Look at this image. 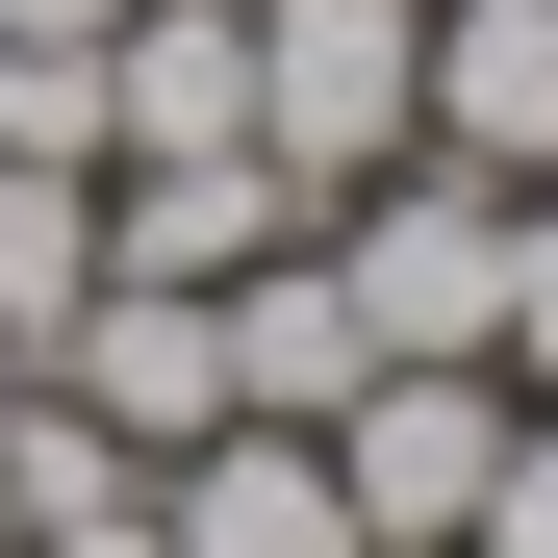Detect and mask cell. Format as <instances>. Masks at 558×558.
<instances>
[{"mask_svg": "<svg viewBox=\"0 0 558 558\" xmlns=\"http://www.w3.org/2000/svg\"><path fill=\"white\" fill-rule=\"evenodd\" d=\"M26 558H178V533H153V483H102V508H26Z\"/></svg>", "mask_w": 558, "mask_h": 558, "instance_id": "cell-12", "label": "cell"}, {"mask_svg": "<svg viewBox=\"0 0 558 558\" xmlns=\"http://www.w3.org/2000/svg\"><path fill=\"white\" fill-rule=\"evenodd\" d=\"M153 533H178V558H381V533H355V483H330L305 432H204Z\"/></svg>", "mask_w": 558, "mask_h": 558, "instance_id": "cell-8", "label": "cell"}, {"mask_svg": "<svg viewBox=\"0 0 558 558\" xmlns=\"http://www.w3.org/2000/svg\"><path fill=\"white\" fill-rule=\"evenodd\" d=\"M128 153H254V0H128L102 26V178Z\"/></svg>", "mask_w": 558, "mask_h": 558, "instance_id": "cell-6", "label": "cell"}, {"mask_svg": "<svg viewBox=\"0 0 558 558\" xmlns=\"http://www.w3.org/2000/svg\"><path fill=\"white\" fill-rule=\"evenodd\" d=\"M457 558H558V432H533L508 483H483V533H457Z\"/></svg>", "mask_w": 558, "mask_h": 558, "instance_id": "cell-11", "label": "cell"}, {"mask_svg": "<svg viewBox=\"0 0 558 558\" xmlns=\"http://www.w3.org/2000/svg\"><path fill=\"white\" fill-rule=\"evenodd\" d=\"M204 355H229V432H330L381 355H355V305H330V254H254V279H204Z\"/></svg>", "mask_w": 558, "mask_h": 558, "instance_id": "cell-7", "label": "cell"}, {"mask_svg": "<svg viewBox=\"0 0 558 558\" xmlns=\"http://www.w3.org/2000/svg\"><path fill=\"white\" fill-rule=\"evenodd\" d=\"M432 153H483V178L558 153V0H432Z\"/></svg>", "mask_w": 558, "mask_h": 558, "instance_id": "cell-9", "label": "cell"}, {"mask_svg": "<svg viewBox=\"0 0 558 558\" xmlns=\"http://www.w3.org/2000/svg\"><path fill=\"white\" fill-rule=\"evenodd\" d=\"M0 558H26V508H0Z\"/></svg>", "mask_w": 558, "mask_h": 558, "instance_id": "cell-15", "label": "cell"}, {"mask_svg": "<svg viewBox=\"0 0 558 558\" xmlns=\"http://www.w3.org/2000/svg\"><path fill=\"white\" fill-rule=\"evenodd\" d=\"M254 153L355 204V178L432 153V0H254Z\"/></svg>", "mask_w": 558, "mask_h": 558, "instance_id": "cell-1", "label": "cell"}, {"mask_svg": "<svg viewBox=\"0 0 558 558\" xmlns=\"http://www.w3.org/2000/svg\"><path fill=\"white\" fill-rule=\"evenodd\" d=\"M128 26V0H0V51H102Z\"/></svg>", "mask_w": 558, "mask_h": 558, "instance_id": "cell-14", "label": "cell"}, {"mask_svg": "<svg viewBox=\"0 0 558 558\" xmlns=\"http://www.w3.org/2000/svg\"><path fill=\"white\" fill-rule=\"evenodd\" d=\"M279 229H305V178H279V153H128V178H102V279H178V305L254 279Z\"/></svg>", "mask_w": 558, "mask_h": 558, "instance_id": "cell-5", "label": "cell"}, {"mask_svg": "<svg viewBox=\"0 0 558 558\" xmlns=\"http://www.w3.org/2000/svg\"><path fill=\"white\" fill-rule=\"evenodd\" d=\"M26 381H76V432H102V457H204V432H229V355H204L178 279H76V330L26 355Z\"/></svg>", "mask_w": 558, "mask_h": 558, "instance_id": "cell-4", "label": "cell"}, {"mask_svg": "<svg viewBox=\"0 0 558 558\" xmlns=\"http://www.w3.org/2000/svg\"><path fill=\"white\" fill-rule=\"evenodd\" d=\"M508 330H533V381H558V204L508 229Z\"/></svg>", "mask_w": 558, "mask_h": 558, "instance_id": "cell-13", "label": "cell"}, {"mask_svg": "<svg viewBox=\"0 0 558 558\" xmlns=\"http://www.w3.org/2000/svg\"><path fill=\"white\" fill-rule=\"evenodd\" d=\"M330 305H355V355H508V204L483 178H355Z\"/></svg>", "mask_w": 558, "mask_h": 558, "instance_id": "cell-2", "label": "cell"}, {"mask_svg": "<svg viewBox=\"0 0 558 558\" xmlns=\"http://www.w3.org/2000/svg\"><path fill=\"white\" fill-rule=\"evenodd\" d=\"M330 483H355V533H381V558H457V533H483V483H508L483 355H381V381L330 407Z\"/></svg>", "mask_w": 558, "mask_h": 558, "instance_id": "cell-3", "label": "cell"}, {"mask_svg": "<svg viewBox=\"0 0 558 558\" xmlns=\"http://www.w3.org/2000/svg\"><path fill=\"white\" fill-rule=\"evenodd\" d=\"M0 153L26 178H102V51H0Z\"/></svg>", "mask_w": 558, "mask_h": 558, "instance_id": "cell-10", "label": "cell"}]
</instances>
